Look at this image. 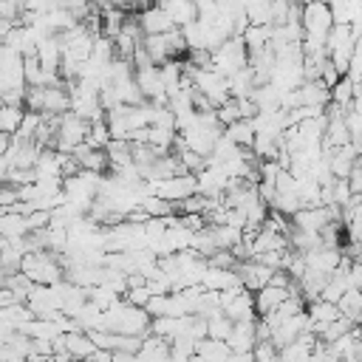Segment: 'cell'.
<instances>
[{"instance_id": "1", "label": "cell", "mask_w": 362, "mask_h": 362, "mask_svg": "<svg viewBox=\"0 0 362 362\" xmlns=\"http://www.w3.org/2000/svg\"><path fill=\"white\" fill-rule=\"evenodd\" d=\"M334 23H337V20H334V11H331L328 0H311V3H303V28H305L303 51L325 48Z\"/></svg>"}, {"instance_id": "2", "label": "cell", "mask_w": 362, "mask_h": 362, "mask_svg": "<svg viewBox=\"0 0 362 362\" xmlns=\"http://www.w3.org/2000/svg\"><path fill=\"white\" fill-rule=\"evenodd\" d=\"M20 269L34 280V283H59L62 274H65V266H62V257L51 249H34V252H25L23 255V263Z\"/></svg>"}, {"instance_id": "3", "label": "cell", "mask_w": 362, "mask_h": 362, "mask_svg": "<svg viewBox=\"0 0 362 362\" xmlns=\"http://www.w3.org/2000/svg\"><path fill=\"white\" fill-rule=\"evenodd\" d=\"M25 54L3 42L0 51V90H25Z\"/></svg>"}, {"instance_id": "4", "label": "cell", "mask_w": 362, "mask_h": 362, "mask_svg": "<svg viewBox=\"0 0 362 362\" xmlns=\"http://www.w3.org/2000/svg\"><path fill=\"white\" fill-rule=\"evenodd\" d=\"M249 48H246V42H243V37L240 34H235V37H229V40H223L215 51H212V68H218L221 74H226V76H232L238 68H243V65H249Z\"/></svg>"}, {"instance_id": "5", "label": "cell", "mask_w": 362, "mask_h": 362, "mask_svg": "<svg viewBox=\"0 0 362 362\" xmlns=\"http://www.w3.org/2000/svg\"><path fill=\"white\" fill-rule=\"evenodd\" d=\"M90 133V122H85L82 116H76L74 110H65L59 116V133H57V141L54 147L57 150H65V153H74Z\"/></svg>"}, {"instance_id": "6", "label": "cell", "mask_w": 362, "mask_h": 362, "mask_svg": "<svg viewBox=\"0 0 362 362\" xmlns=\"http://www.w3.org/2000/svg\"><path fill=\"white\" fill-rule=\"evenodd\" d=\"M235 269L240 272L243 286H246V288H252V291H257V288L269 286V280H272V274H274V269H272V266H266V263H263V260H257V257L238 260V266H235Z\"/></svg>"}, {"instance_id": "7", "label": "cell", "mask_w": 362, "mask_h": 362, "mask_svg": "<svg viewBox=\"0 0 362 362\" xmlns=\"http://www.w3.org/2000/svg\"><path fill=\"white\" fill-rule=\"evenodd\" d=\"M232 354H255V345H257V328H255V320H238L232 334L226 337Z\"/></svg>"}, {"instance_id": "8", "label": "cell", "mask_w": 362, "mask_h": 362, "mask_svg": "<svg viewBox=\"0 0 362 362\" xmlns=\"http://www.w3.org/2000/svg\"><path fill=\"white\" fill-rule=\"evenodd\" d=\"M139 23H141L144 34H164V31L175 28V23H173L170 11H167V8L161 6V3H156V6H147V8H141V11H139Z\"/></svg>"}, {"instance_id": "9", "label": "cell", "mask_w": 362, "mask_h": 362, "mask_svg": "<svg viewBox=\"0 0 362 362\" xmlns=\"http://www.w3.org/2000/svg\"><path fill=\"white\" fill-rule=\"evenodd\" d=\"M238 283H243V280H240V272L235 266L226 269V266H212V263H209V269L201 280V286L212 288V291H221V288H229V286H238Z\"/></svg>"}, {"instance_id": "10", "label": "cell", "mask_w": 362, "mask_h": 362, "mask_svg": "<svg viewBox=\"0 0 362 362\" xmlns=\"http://www.w3.org/2000/svg\"><path fill=\"white\" fill-rule=\"evenodd\" d=\"M308 317H311V331H314V334H320V328H322L325 322L339 320V317H342V311H339V305H337V303H331V300L320 297V300H311V303H308Z\"/></svg>"}, {"instance_id": "11", "label": "cell", "mask_w": 362, "mask_h": 362, "mask_svg": "<svg viewBox=\"0 0 362 362\" xmlns=\"http://www.w3.org/2000/svg\"><path fill=\"white\" fill-rule=\"evenodd\" d=\"M249 291H252V288H243V291L223 308V314L232 317L235 322H238V320H257V317H255V314H257V303H255V294H249Z\"/></svg>"}, {"instance_id": "12", "label": "cell", "mask_w": 362, "mask_h": 362, "mask_svg": "<svg viewBox=\"0 0 362 362\" xmlns=\"http://www.w3.org/2000/svg\"><path fill=\"white\" fill-rule=\"evenodd\" d=\"M0 232H3V238H23V235H28L31 232L28 215L25 212H17V209H3Z\"/></svg>"}, {"instance_id": "13", "label": "cell", "mask_w": 362, "mask_h": 362, "mask_svg": "<svg viewBox=\"0 0 362 362\" xmlns=\"http://www.w3.org/2000/svg\"><path fill=\"white\" fill-rule=\"evenodd\" d=\"M136 359H173L170 339H164L158 334H144V342H141Z\"/></svg>"}, {"instance_id": "14", "label": "cell", "mask_w": 362, "mask_h": 362, "mask_svg": "<svg viewBox=\"0 0 362 362\" xmlns=\"http://www.w3.org/2000/svg\"><path fill=\"white\" fill-rule=\"evenodd\" d=\"M195 356L198 359H232V348L226 339L218 337H204L195 342Z\"/></svg>"}, {"instance_id": "15", "label": "cell", "mask_w": 362, "mask_h": 362, "mask_svg": "<svg viewBox=\"0 0 362 362\" xmlns=\"http://www.w3.org/2000/svg\"><path fill=\"white\" fill-rule=\"evenodd\" d=\"M161 6L170 11V17L178 28L198 20V3L195 0H161Z\"/></svg>"}, {"instance_id": "16", "label": "cell", "mask_w": 362, "mask_h": 362, "mask_svg": "<svg viewBox=\"0 0 362 362\" xmlns=\"http://www.w3.org/2000/svg\"><path fill=\"white\" fill-rule=\"evenodd\" d=\"M62 339H65V348L71 351L74 359H88L96 351V342L88 337V331H65Z\"/></svg>"}, {"instance_id": "17", "label": "cell", "mask_w": 362, "mask_h": 362, "mask_svg": "<svg viewBox=\"0 0 362 362\" xmlns=\"http://www.w3.org/2000/svg\"><path fill=\"white\" fill-rule=\"evenodd\" d=\"M255 122L252 119H238V122H232V124H226L223 127V136H229L235 144H240V147H252L255 144Z\"/></svg>"}, {"instance_id": "18", "label": "cell", "mask_w": 362, "mask_h": 362, "mask_svg": "<svg viewBox=\"0 0 362 362\" xmlns=\"http://www.w3.org/2000/svg\"><path fill=\"white\" fill-rule=\"evenodd\" d=\"M229 90H232V96H252V90H255V68H252V62L238 68L229 76Z\"/></svg>"}, {"instance_id": "19", "label": "cell", "mask_w": 362, "mask_h": 362, "mask_svg": "<svg viewBox=\"0 0 362 362\" xmlns=\"http://www.w3.org/2000/svg\"><path fill=\"white\" fill-rule=\"evenodd\" d=\"M354 96H356V82L351 79V74H342V79L331 88V102L339 105L342 110H348L354 105Z\"/></svg>"}, {"instance_id": "20", "label": "cell", "mask_w": 362, "mask_h": 362, "mask_svg": "<svg viewBox=\"0 0 362 362\" xmlns=\"http://www.w3.org/2000/svg\"><path fill=\"white\" fill-rule=\"evenodd\" d=\"M25 110H28L25 105H6L3 102V107H0V130L3 133H17L23 119H25Z\"/></svg>"}, {"instance_id": "21", "label": "cell", "mask_w": 362, "mask_h": 362, "mask_svg": "<svg viewBox=\"0 0 362 362\" xmlns=\"http://www.w3.org/2000/svg\"><path fill=\"white\" fill-rule=\"evenodd\" d=\"M337 305H339V311H342L345 317H351L356 325L362 322V288H354V286H351V288L339 297Z\"/></svg>"}, {"instance_id": "22", "label": "cell", "mask_w": 362, "mask_h": 362, "mask_svg": "<svg viewBox=\"0 0 362 362\" xmlns=\"http://www.w3.org/2000/svg\"><path fill=\"white\" fill-rule=\"evenodd\" d=\"M232 328H235V320H232V317H226L223 311H221V314H215V317H209V337L226 339V337L232 334Z\"/></svg>"}, {"instance_id": "23", "label": "cell", "mask_w": 362, "mask_h": 362, "mask_svg": "<svg viewBox=\"0 0 362 362\" xmlns=\"http://www.w3.org/2000/svg\"><path fill=\"white\" fill-rule=\"evenodd\" d=\"M195 342H198V339H192V337H178V339H173V342H170L173 359H195Z\"/></svg>"}, {"instance_id": "24", "label": "cell", "mask_w": 362, "mask_h": 362, "mask_svg": "<svg viewBox=\"0 0 362 362\" xmlns=\"http://www.w3.org/2000/svg\"><path fill=\"white\" fill-rule=\"evenodd\" d=\"M124 297H127L130 303H136V305H144V308H147V303H150L153 291H150V286H147V283H139V286H130Z\"/></svg>"}, {"instance_id": "25", "label": "cell", "mask_w": 362, "mask_h": 362, "mask_svg": "<svg viewBox=\"0 0 362 362\" xmlns=\"http://www.w3.org/2000/svg\"><path fill=\"white\" fill-rule=\"evenodd\" d=\"M345 274H348V283H351L354 288H362V260H354V266H351Z\"/></svg>"}, {"instance_id": "26", "label": "cell", "mask_w": 362, "mask_h": 362, "mask_svg": "<svg viewBox=\"0 0 362 362\" xmlns=\"http://www.w3.org/2000/svg\"><path fill=\"white\" fill-rule=\"evenodd\" d=\"M300 3H311V0H300Z\"/></svg>"}, {"instance_id": "27", "label": "cell", "mask_w": 362, "mask_h": 362, "mask_svg": "<svg viewBox=\"0 0 362 362\" xmlns=\"http://www.w3.org/2000/svg\"><path fill=\"white\" fill-rule=\"evenodd\" d=\"M158 3H161V0H158Z\"/></svg>"}]
</instances>
